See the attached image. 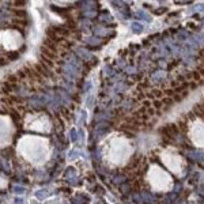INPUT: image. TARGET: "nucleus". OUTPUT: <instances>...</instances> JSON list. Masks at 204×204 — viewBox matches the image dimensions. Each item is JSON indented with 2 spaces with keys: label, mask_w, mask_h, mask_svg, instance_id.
Instances as JSON below:
<instances>
[{
  "label": "nucleus",
  "mask_w": 204,
  "mask_h": 204,
  "mask_svg": "<svg viewBox=\"0 0 204 204\" xmlns=\"http://www.w3.org/2000/svg\"><path fill=\"white\" fill-rule=\"evenodd\" d=\"M18 151L20 155L34 165H41L48 161L50 146L48 139L38 136H25L18 142Z\"/></svg>",
  "instance_id": "f257e3e1"
},
{
  "label": "nucleus",
  "mask_w": 204,
  "mask_h": 204,
  "mask_svg": "<svg viewBox=\"0 0 204 204\" xmlns=\"http://www.w3.org/2000/svg\"><path fill=\"white\" fill-rule=\"evenodd\" d=\"M134 154V146L125 136L113 135L108 139L106 146L104 147L105 159L114 166H122L128 162Z\"/></svg>",
  "instance_id": "f03ea898"
},
{
  "label": "nucleus",
  "mask_w": 204,
  "mask_h": 204,
  "mask_svg": "<svg viewBox=\"0 0 204 204\" xmlns=\"http://www.w3.org/2000/svg\"><path fill=\"white\" fill-rule=\"evenodd\" d=\"M147 180L150 184V188L155 190V192H168V190L173 188L172 176L158 165H152L148 169Z\"/></svg>",
  "instance_id": "7ed1b4c3"
},
{
  "label": "nucleus",
  "mask_w": 204,
  "mask_h": 204,
  "mask_svg": "<svg viewBox=\"0 0 204 204\" xmlns=\"http://www.w3.org/2000/svg\"><path fill=\"white\" fill-rule=\"evenodd\" d=\"M161 161L165 165V168L170 170L173 174L181 176L185 169V162H184L182 156L176 151L174 148L169 147L166 150H163L161 152Z\"/></svg>",
  "instance_id": "20e7f679"
},
{
  "label": "nucleus",
  "mask_w": 204,
  "mask_h": 204,
  "mask_svg": "<svg viewBox=\"0 0 204 204\" xmlns=\"http://www.w3.org/2000/svg\"><path fill=\"white\" fill-rule=\"evenodd\" d=\"M188 136L195 147L204 150V120L195 118L190 122L188 127Z\"/></svg>",
  "instance_id": "39448f33"
},
{
  "label": "nucleus",
  "mask_w": 204,
  "mask_h": 204,
  "mask_svg": "<svg viewBox=\"0 0 204 204\" xmlns=\"http://www.w3.org/2000/svg\"><path fill=\"white\" fill-rule=\"evenodd\" d=\"M22 36L15 30H6L0 33V44L7 50H15L22 45Z\"/></svg>",
  "instance_id": "423d86ee"
},
{
  "label": "nucleus",
  "mask_w": 204,
  "mask_h": 204,
  "mask_svg": "<svg viewBox=\"0 0 204 204\" xmlns=\"http://www.w3.org/2000/svg\"><path fill=\"white\" fill-rule=\"evenodd\" d=\"M26 128H32V129H36V131L48 132V131H50L49 118H48L45 114H41V113L27 116V118H26Z\"/></svg>",
  "instance_id": "0eeeda50"
},
{
  "label": "nucleus",
  "mask_w": 204,
  "mask_h": 204,
  "mask_svg": "<svg viewBox=\"0 0 204 204\" xmlns=\"http://www.w3.org/2000/svg\"><path fill=\"white\" fill-rule=\"evenodd\" d=\"M14 134L12 124L8 117L0 116V147H6L7 144L11 143Z\"/></svg>",
  "instance_id": "6e6552de"
}]
</instances>
